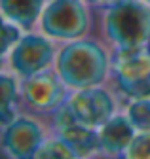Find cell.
Instances as JSON below:
<instances>
[{
    "mask_svg": "<svg viewBox=\"0 0 150 159\" xmlns=\"http://www.w3.org/2000/svg\"><path fill=\"white\" fill-rule=\"evenodd\" d=\"M110 70L106 49L95 40H72L57 53V72L72 89L101 85Z\"/></svg>",
    "mask_w": 150,
    "mask_h": 159,
    "instance_id": "1",
    "label": "cell"
},
{
    "mask_svg": "<svg viewBox=\"0 0 150 159\" xmlns=\"http://www.w3.org/2000/svg\"><path fill=\"white\" fill-rule=\"evenodd\" d=\"M103 32L118 48H146L150 42V4L118 0L103 11Z\"/></svg>",
    "mask_w": 150,
    "mask_h": 159,
    "instance_id": "2",
    "label": "cell"
},
{
    "mask_svg": "<svg viewBox=\"0 0 150 159\" xmlns=\"http://www.w3.org/2000/svg\"><path fill=\"white\" fill-rule=\"evenodd\" d=\"M91 27L86 0H48L40 15V29L48 38L78 40Z\"/></svg>",
    "mask_w": 150,
    "mask_h": 159,
    "instance_id": "3",
    "label": "cell"
},
{
    "mask_svg": "<svg viewBox=\"0 0 150 159\" xmlns=\"http://www.w3.org/2000/svg\"><path fill=\"white\" fill-rule=\"evenodd\" d=\"M112 78L127 98L150 97V51L148 48H118L112 63Z\"/></svg>",
    "mask_w": 150,
    "mask_h": 159,
    "instance_id": "4",
    "label": "cell"
},
{
    "mask_svg": "<svg viewBox=\"0 0 150 159\" xmlns=\"http://www.w3.org/2000/svg\"><path fill=\"white\" fill-rule=\"evenodd\" d=\"M67 84L59 72L42 70L23 78L21 84V98L29 110L38 114H53L59 106L67 102Z\"/></svg>",
    "mask_w": 150,
    "mask_h": 159,
    "instance_id": "5",
    "label": "cell"
},
{
    "mask_svg": "<svg viewBox=\"0 0 150 159\" xmlns=\"http://www.w3.org/2000/svg\"><path fill=\"white\" fill-rule=\"evenodd\" d=\"M67 106L70 108V112L78 121L93 129L105 125L114 116L116 110V102L112 95L99 85L76 89V93H72L67 98Z\"/></svg>",
    "mask_w": 150,
    "mask_h": 159,
    "instance_id": "6",
    "label": "cell"
},
{
    "mask_svg": "<svg viewBox=\"0 0 150 159\" xmlns=\"http://www.w3.org/2000/svg\"><path fill=\"white\" fill-rule=\"evenodd\" d=\"M55 49L53 44L42 34H25L12 49V68L21 78H29L32 74H38L48 70L53 63Z\"/></svg>",
    "mask_w": 150,
    "mask_h": 159,
    "instance_id": "7",
    "label": "cell"
},
{
    "mask_svg": "<svg viewBox=\"0 0 150 159\" xmlns=\"http://www.w3.org/2000/svg\"><path fill=\"white\" fill-rule=\"evenodd\" d=\"M44 142L42 125L32 117H15L0 134V148L10 157L30 159Z\"/></svg>",
    "mask_w": 150,
    "mask_h": 159,
    "instance_id": "8",
    "label": "cell"
},
{
    "mask_svg": "<svg viewBox=\"0 0 150 159\" xmlns=\"http://www.w3.org/2000/svg\"><path fill=\"white\" fill-rule=\"evenodd\" d=\"M53 129L55 134L78 152V155H89L99 150V133L93 127L78 121L67 102L53 112Z\"/></svg>",
    "mask_w": 150,
    "mask_h": 159,
    "instance_id": "9",
    "label": "cell"
},
{
    "mask_svg": "<svg viewBox=\"0 0 150 159\" xmlns=\"http://www.w3.org/2000/svg\"><path fill=\"white\" fill-rule=\"evenodd\" d=\"M135 127L127 116H112L99 131V150L108 155H125L135 138Z\"/></svg>",
    "mask_w": 150,
    "mask_h": 159,
    "instance_id": "10",
    "label": "cell"
},
{
    "mask_svg": "<svg viewBox=\"0 0 150 159\" xmlns=\"http://www.w3.org/2000/svg\"><path fill=\"white\" fill-rule=\"evenodd\" d=\"M44 10V0H0V11L21 29H32Z\"/></svg>",
    "mask_w": 150,
    "mask_h": 159,
    "instance_id": "11",
    "label": "cell"
},
{
    "mask_svg": "<svg viewBox=\"0 0 150 159\" xmlns=\"http://www.w3.org/2000/svg\"><path fill=\"white\" fill-rule=\"evenodd\" d=\"M17 82L13 76L0 74V127H6L15 119V110H17Z\"/></svg>",
    "mask_w": 150,
    "mask_h": 159,
    "instance_id": "12",
    "label": "cell"
},
{
    "mask_svg": "<svg viewBox=\"0 0 150 159\" xmlns=\"http://www.w3.org/2000/svg\"><path fill=\"white\" fill-rule=\"evenodd\" d=\"M127 117L139 133L150 131V97L131 98V102L127 104Z\"/></svg>",
    "mask_w": 150,
    "mask_h": 159,
    "instance_id": "13",
    "label": "cell"
},
{
    "mask_svg": "<svg viewBox=\"0 0 150 159\" xmlns=\"http://www.w3.org/2000/svg\"><path fill=\"white\" fill-rule=\"evenodd\" d=\"M34 157H42V159H65V157H78V152L74 150L68 142H65L61 136L55 134V138H51V140H44L42 146L38 148V152H36Z\"/></svg>",
    "mask_w": 150,
    "mask_h": 159,
    "instance_id": "14",
    "label": "cell"
},
{
    "mask_svg": "<svg viewBox=\"0 0 150 159\" xmlns=\"http://www.w3.org/2000/svg\"><path fill=\"white\" fill-rule=\"evenodd\" d=\"M10 21V19H8ZM0 15V53L10 51L17 42L21 40V30L19 25H12Z\"/></svg>",
    "mask_w": 150,
    "mask_h": 159,
    "instance_id": "15",
    "label": "cell"
},
{
    "mask_svg": "<svg viewBox=\"0 0 150 159\" xmlns=\"http://www.w3.org/2000/svg\"><path fill=\"white\" fill-rule=\"evenodd\" d=\"M125 155L131 159H150V131H141L135 134L133 142L125 150Z\"/></svg>",
    "mask_w": 150,
    "mask_h": 159,
    "instance_id": "16",
    "label": "cell"
},
{
    "mask_svg": "<svg viewBox=\"0 0 150 159\" xmlns=\"http://www.w3.org/2000/svg\"><path fill=\"white\" fill-rule=\"evenodd\" d=\"M86 2L89 6H93V8H108L110 4L118 2V0H86Z\"/></svg>",
    "mask_w": 150,
    "mask_h": 159,
    "instance_id": "17",
    "label": "cell"
},
{
    "mask_svg": "<svg viewBox=\"0 0 150 159\" xmlns=\"http://www.w3.org/2000/svg\"><path fill=\"white\" fill-rule=\"evenodd\" d=\"M2 65H4V53H0V68H2Z\"/></svg>",
    "mask_w": 150,
    "mask_h": 159,
    "instance_id": "18",
    "label": "cell"
},
{
    "mask_svg": "<svg viewBox=\"0 0 150 159\" xmlns=\"http://www.w3.org/2000/svg\"><path fill=\"white\" fill-rule=\"evenodd\" d=\"M144 2H148V4H150V0H144Z\"/></svg>",
    "mask_w": 150,
    "mask_h": 159,
    "instance_id": "19",
    "label": "cell"
}]
</instances>
